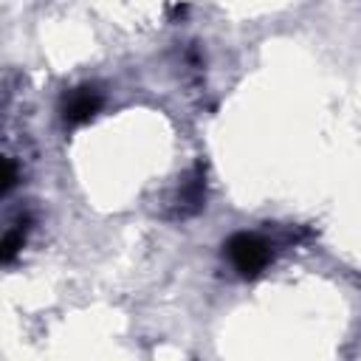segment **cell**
Instances as JSON below:
<instances>
[{
  "label": "cell",
  "instance_id": "3957f363",
  "mask_svg": "<svg viewBox=\"0 0 361 361\" xmlns=\"http://www.w3.org/2000/svg\"><path fill=\"white\" fill-rule=\"evenodd\" d=\"M178 206H180V209H178L180 217H189V214L200 212V206H203V169H200V166H195V175L183 183V189H180V203H178Z\"/></svg>",
  "mask_w": 361,
  "mask_h": 361
},
{
  "label": "cell",
  "instance_id": "6da1fadb",
  "mask_svg": "<svg viewBox=\"0 0 361 361\" xmlns=\"http://www.w3.org/2000/svg\"><path fill=\"white\" fill-rule=\"evenodd\" d=\"M226 254H228L231 265L240 271V276H257L271 262L268 240H262L259 234H248V231L231 234L226 243Z\"/></svg>",
  "mask_w": 361,
  "mask_h": 361
},
{
  "label": "cell",
  "instance_id": "5b68a950",
  "mask_svg": "<svg viewBox=\"0 0 361 361\" xmlns=\"http://www.w3.org/2000/svg\"><path fill=\"white\" fill-rule=\"evenodd\" d=\"M17 183V166L11 158H6V172H3V192H11V186Z\"/></svg>",
  "mask_w": 361,
  "mask_h": 361
},
{
  "label": "cell",
  "instance_id": "7a4b0ae2",
  "mask_svg": "<svg viewBox=\"0 0 361 361\" xmlns=\"http://www.w3.org/2000/svg\"><path fill=\"white\" fill-rule=\"evenodd\" d=\"M102 107V93L90 85H82V87H73L65 102H62V116L68 124H85L90 121Z\"/></svg>",
  "mask_w": 361,
  "mask_h": 361
},
{
  "label": "cell",
  "instance_id": "277c9868",
  "mask_svg": "<svg viewBox=\"0 0 361 361\" xmlns=\"http://www.w3.org/2000/svg\"><path fill=\"white\" fill-rule=\"evenodd\" d=\"M25 228H28V220H23V223H17L14 228L6 231V237H3V251H0L3 262H11V259L17 257V251H20L23 243H25Z\"/></svg>",
  "mask_w": 361,
  "mask_h": 361
}]
</instances>
